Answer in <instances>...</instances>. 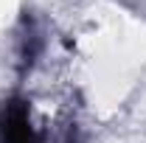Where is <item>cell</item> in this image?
I'll return each instance as SVG.
<instances>
[{
	"instance_id": "1",
	"label": "cell",
	"mask_w": 146,
	"mask_h": 143,
	"mask_svg": "<svg viewBox=\"0 0 146 143\" xmlns=\"http://www.w3.org/2000/svg\"><path fill=\"white\" fill-rule=\"evenodd\" d=\"M0 143H42L25 101H9L0 109Z\"/></svg>"
}]
</instances>
